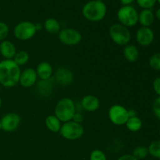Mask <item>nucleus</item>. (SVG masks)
<instances>
[{
  "mask_svg": "<svg viewBox=\"0 0 160 160\" xmlns=\"http://www.w3.org/2000/svg\"><path fill=\"white\" fill-rule=\"evenodd\" d=\"M17 52L15 45L11 41L6 39L0 42V55L4 59H12Z\"/></svg>",
  "mask_w": 160,
  "mask_h": 160,
  "instance_id": "16",
  "label": "nucleus"
},
{
  "mask_svg": "<svg viewBox=\"0 0 160 160\" xmlns=\"http://www.w3.org/2000/svg\"><path fill=\"white\" fill-rule=\"evenodd\" d=\"M159 135H160V128H159Z\"/></svg>",
  "mask_w": 160,
  "mask_h": 160,
  "instance_id": "41",
  "label": "nucleus"
},
{
  "mask_svg": "<svg viewBox=\"0 0 160 160\" xmlns=\"http://www.w3.org/2000/svg\"><path fill=\"white\" fill-rule=\"evenodd\" d=\"M125 125L128 131L131 132H138L142 129L143 123L142 120L138 116H135V117H129Z\"/></svg>",
  "mask_w": 160,
  "mask_h": 160,
  "instance_id": "22",
  "label": "nucleus"
},
{
  "mask_svg": "<svg viewBox=\"0 0 160 160\" xmlns=\"http://www.w3.org/2000/svg\"><path fill=\"white\" fill-rule=\"evenodd\" d=\"M29 59L30 56L28 52L21 50V51L17 52L12 60L20 67L21 66L26 65L28 62V61H29Z\"/></svg>",
  "mask_w": 160,
  "mask_h": 160,
  "instance_id": "23",
  "label": "nucleus"
},
{
  "mask_svg": "<svg viewBox=\"0 0 160 160\" xmlns=\"http://www.w3.org/2000/svg\"><path fill=\"white\" fill-rule=\"evenodd\" d=\"M35 28H36V31H41V30L42 29L43 26H42V23H35Z\"/></svg>",
  "mask_w": 160,
  "mask_h": 160,
  "instance_id": "35",
  "label": "nucleus"
},
{
  "mask_svg": "<svg viewBox=\"0 0 160 160\" xmlns=\"http://www.w3.org/2000/svg\"><path fill=\"white\" fill-rule=\"evenodd\" d=\"M59 134L63 138L69 141H75L81 138L84 134V128L81 123L70 120L62 123Z\"/></svg>",
  "mask_w": 160,
  "mask_h": 160,
  "instance_id": "5",
  "label": "nucleus"
},
{
  "mask_svg": "<svg viewBox=\"0 0 160 160\" xmlns=\"http://www.w3.org/2000/svg\"><path fill=\"white\" fill-rule=\"evenodd\" d=\"M108 117L109 120L117 126L125 125L130 117L128 109L120 104H114L109 108Z\"/></svg>",
  "mask_w": 160,
  "mask_h": 160,
  "instance_id": "8",
  "label": "nucleus"
},
{
  "mask_svg": "<svg viewBox=\"0 0 160 160\" xmlns=\"http://www.w3.org/2000/svg\"><path fill=\"white\" fill-rule=\"evenodd\" d=\"M76 112L77 106L73 100L69 97H64L56 103L54 115L62 123H66L73 120Z\"/></svg>",
  "mask_w": 160,
  "mask_h": 160,
  "instance_id": "3",
  "label": "nucleus"
},
{
  "mask_svg": "<svg viewBox=\"0 0 160 160\" xmlns=\"http://www.w3.org/2000/svg\"><path fill=\"white\" fill-rule=\"evenodd\" d=\"M136 42L142 47H148L152 44L155 39V34L150 28L142 27L138 28L135 35Z\"/></svg>",
  "mask_w": 160,
  "mask_h": 160,
  "instance_id": "11",
  "label": "nucleus"
},
{
  "mask_svg": "<svg viewBox=\"0 0 160 160\" xmlns=\"http://www.w3.org/2000/svg\"><path fill=\"white\" fill-rule=\"evenodd\" d=\"M35 23L30 21H22L17 23L13 28V35L20 41H28L35 35Z\"/></svg>",
  "mask_w": 160,
  "mask_h": 160,
  "instance_id": "7",
  "label": "nucleus"
},
{
  "mask_svg": "<svg viewBox=\"0 0 160 160\" xmlns=\"http://www.w3.org/2000/svg\"><path fill=\"white\" fill-rule=\"evenodd\" d=\"M136 2L143 9H151L157 2V0H136Z\"/></svg>",
  "mask_w": 160,
  "mask_h": 160,
  "instance_id": "28",
  "label": "nucleus"
},
{
  "mask_svg": "<svg viewBox=\"0 0 160 160\" xmlns=\"http://www.w3.org/2000/svg\"><path fill=\"white\" fill-rule=\"evenodd\" d=\"M89 160H107L106 155L100 149H95L91 152Z\"/></svg>",
  "mask_w": 160,
  "mask_h": 160,
  "instance_id": "27",
  "label": "nucleus"
},
{
  "mask_svg": "<svg viewBox=\"0 0 160 160\" xmlns=\"http://www.w3.org/2000/svg\"><path fill=\"white\" fill-rule=\"evenodd\" d=\"M72 120L74 122H76V123H81L83 122V120H84V116H83L81 112H79L77 111V112H75L74 116H73V120Z\"/></svg>",
  "mask_w": 160,
  "mask_h": 160,
  "instance_id": "32",
  "label": "nucleus"
},
{
  "mask_svg": "<svg viewBox=\"0 0 160 160\" xmlns=\"http://www.w3.org/2000/svg\"><path fill=\"white\" fill-rule=\"evenodd\" d=\"M2 98L1 96H0V109H1V107H2Z\"/></svg>",
  "mask_w": 160,
  "mask_h": 160,
  "instance_id": "37",
  "label": "nucleus"
},
{
  "mask_svg": "<svg viewBox=\"0 0 160 160\" xmlns=\"http://www.w3.org/2000/svg\"><path fill=\"white\" fill-rule=\"evenodd\" d=\"M155 14L151 9H143L138 13V23L142 27L150 28L155 21Z\"/></svg>",
  "mask_w": 160,
  "mask_h": 160,
  "instance_id": "18",
  "label": "nucleus"
},
{
  "mask_svg": "<svg viewBox=\"0 0 160 160\" xmlns=\"http://www.w3.org/2000/svg\"><path fill=\"white\" fill-rule=\"evenodd\" d=\"M132 155L138 160H142L145 159L147 156H148V147L142 146V145H140V146H137L136 148H134L133 150Z\"/></svg>",
  "mask_w": 160,
  "mask_h": 160,
  "instance_id": "25",
  "label": "nucleus"
},
{
  "mask_svg": "<svg viewBox=\"0 0 160 160\" xmlns=\"http://www.w3.org/2000/svg\"><path fill=\"white\" fill-rule=\"evenodd\" d=\"M148 64L152 70L160 71V52L153 54L148 60Z\"/></svg>",
  "mask_w": 160,
  "mask_h": 160,
  "instance_id": "26",
  "label": "nucleus"
},
{
  "mask_svg": "<svg viewBox=\"0 0 160 160\" xmlns=\"http://www.w3.org/2000/svg\"><path fill=\"white\" fill-rule=\"evenodd\" d=\"M157 2H159V4L160 5V0H157Z\"/></svg>",
  "mask_w": 160,
  "mask_h": 160,
  "instance_id": "40",
  "label": "nucleus"
},
{
  "mask_svg": "<svg viewBox=\"0 0 160 160\" xmlns=\"http://www.w3.org/2000/svg\"><path fill=\"white\" fill-rule=\"evenodd\" d=\"M152 110L156 118L160 120V96L155 99L152 105Z\"/></svg>",
  "mask_w": 160,
  "mask_h": 160,
  "instance_id": "30",
  "label": "nucleus"
},
{
  "mask_svg": "<svg viewBox=\"0 0 160 160\" xmlns=\"http://www.w3.org/2000/svg\"><path fill=\"white\" fill-rule=\"evenodd\" d=\"M152 86L154 92L157 94L158 96H160V77H158L153 81Z\"/></svg>",
  "mask_w": 160,
  "mask_h": 160,
  "instance_id": "31",
  "label": "nucleus"
},
{
  "mask_svg": "<svg viewBox=\"0 0 160 160\" xmlns=\"http://www.w3.org/2000/svg\"><path fill=\"white\" fill-rule=\"evenodd\" d=\"M81 106L87 112H95L99 108L100 101L95 95H87L81 99Z\"/></svg>",
  "mask_w": 160,
  "mask_h": 160,
  "instance_id": "15",
  "label": "nucleus"
},
{
  "mask_svg": "<svg viewBox=\"0 0 160 160\" xmlns=\"http://www.w3.org/2000/svg\"><path fill=\"white\" fill-rule=\"evenodd\" d=\"M45 123L48 131L52 133H59L62 123L55 115H49L45 118Z\"/></svg>",
  "mask_w": 160,
  "mask_h": 160,
  "instance_id": "20",
  "label": "nucleus"
},
{
  "mask_svg": "<svg viewBox=\"0 0 160 160\" xmlns=\"http://www.w3.org/2000/svg\"><path fill=\"white\" fill-rule=\"evenodd\" d=\"M38 78L40 80L51 79L53 74V68L51 64L46 61H42L38 64L35 69Z\"/></svg>",
  "mask_w": 160,
  "mask_h": 160,
  "instance_id": "17",
  "label": "nucleus"
},
{
  "mask_svg": "<svg viewBox=\"0 0 160 160\" xmlns=\"http://www.w3.org/2000/svg\"><path fill=\"white\" fill-rule=\"evenodd\" d=\"M35 91L38 95L43 98L51 96L53 92V81L52 78L49 80H40L38 81L35 85Z\"/></svg>",
  "mask_w": 160,
  "mask_h": 160,
  "instance_id": "14",
  "label": "nucleus"
},
{
  "mask_svg": "<svg viewBox=\"0 0 160 160\" xmlns=\"http://www.w3.org/2000/svg\"><path fill=\"white\" fill-rule=\"evenodd\" d=\"M21 122L20 115L16 112H8L1 118L2 130L5 132H13L19 128Z\"/></svg>",
  "mask_w": 160,
  "mask_h": 160,
  "instance_id": "10",
  "label": "nucleus"
},
{
  "mask_svg": "<svg viewBox=\"0 0 160 160\" xmlns=\"http://www.w3.org/2000/svg\"><path fill=\"white\" fill-rule=\"evenodd\" d=\"M107 8L104 2L92 0L86 3L82 8L84 18L91 22H99L106 17Z\"/></svg>",
  "mask_w": 160,
  "mask_h": 160,
  "instance_id": "2",
  "label": "nucleus"
},
{
  "mask_svg": "<svg viewBox=\"0 0 160 160\" xmlns=\"http://www.w3.org/2000/svg\"><path fill=\"white\" fill-rule=\"evenodd\" d=\"M38 75L34 68H27L21 71L19 80V84L25 88L33 87L37 83Z\"/></svg>",
  "mask_w": 160,
  "mask_h": 160,
  "instance_id": "13",
  "label": "nucleus"
},
{
  "mask_svg": "<svg viewBox=\"0 0 160 160\" xmlns=\"http://www.w3.org/2000/svg\"><path fill=\"white\" fill-rule=\"evenodd\" d=\"M9 28L8 25L4 22L0 21V42L6 40L7 36L9 35Z\"/></svg>",
  "mask_w": 160,
  "mask_h": 160,
  "instance_id": "29",
  "label": "nucleus"
},
{
  "mask_svg": "<svg viewBox=\"0 0 160 160\" xmlns=\"http://www.w3.org/2000/svg\"><path fill=\"white\" fill-rule=\"evenodd\" d=\"M117 160H138L136 159L132 154H125L120 156Z\"/></svg>",
  "mask_w": 160,
  "mask_h": 160,
  "instance_id": "33",
  "label": "nucleus"
},
{
  "mask_svg": "<svg viewBox=\"0 0 160 160\" xmlns=\"http://www.w3.org/2000/svg\"><path fill=\"white\" fill-rule=\"evenodd\" d=\"M117 15L120 24L127 28H132L138 23V12L132 6H123Z\"/></svg>",
  "mask_w": 160,
  "mask_h": 160,
  "instance_id": "6",
  "label": "nucleus"
},
{
  "mask_svg": "<svg viewBox=\"0 0 160 160\" xmlns=\"http://www.w3.org/2000/svg\"><path fill=\"white\" fill-rule=\"evenodd\" d=\"M73 73L70 69L64 67H58L54 73V81L59 85L68 86L73 81Z\"/></svg>",
  "mask_w": 160,
  "mask_h": 160,
  "instance_id": "12",
  "label": "nucleus"
},
{
  "mask_svg": "<svg viewBox=\"0 0 160 160\" xmlns=\"http://www.w3.org/2000/svg\"><path fill=\"white\" fill-rule=\"evenodd\" d=\"M155 17H156L158 20H160V8H159V9L156 10V14H155Z\"/></svg>",
  "mask_w": 160,
  "mask_h": 160,
  "instance_id": "36",
  "label": "nucleus"
},
{
  "mask_svg": "<svg viewBox=\"0 0 160 160\" xmlns=\"http://www.w3.org/2000/svg\"><path fill=\"white\" fill-rule=\"evenodd\" d=\"M21 70L12 59L0 61V84L7 88L15 87L19 84Z\"/></svg>",
  "mask_w": 160,
  "mask_h": 160,
  "instance_id": "1",
  "label": "nucleus"
},
{
  "mask_svg": "<svg viewBox=\"0 0 160 160\" xmlns=\"http://www.w3.org/2000/svg\"><path fill=\"white\" fill-rule=\"evenodd\" d=\"M135 0H120V2L123 6H131Z\"/></svg>",
  "mask_w": 160,
  "mask_h": 160,
  "instance_id": "34",
  "label": "nucleus"
},
{
  "mask_svg": "<svg viewBox=\"0 0 160 160\" xmlns=\"http://www.w3.org/2000/svg\"><path fill=\"white\" fill-rule=\"evenodd\" d=\"M123 56L130 62H137L139 58V51L137 46L133 44H128L123 47Z\"/></svg>",
  "mask_w": 160,
  "mask_h": 160,
  "instance_id": "19",
  "label": "nucleus"
},
{
  "mask_svg": "<svg viewBox=\"0 0 160 160\" xmlns=\"http://www.w3.org/2000/svg\"><path fill=\"white\" fill-rule=\"evenodd\" d=\"M59 42L67 46H74L81 43L82 34L75 28H65L60 30L58 34Z\"/></svg>",
  "mask_w": 160,
  "mask_h": 160,
  "instance_id": "9",
  "label": "nucleus"
},
{
  "mask_svg": "<svg viewBox=\"0 0 160 160\" xmlns=\"http://www.w3.org/2000/svg\"><path fill=\"white\" fill-rule=\"evenodd\" d=\"M2 130V123H1V119H0V131Z\"/></svg>",
  "mask_w": 160,
  "mask_h": 160,
  "instance_id": "38",
  "label": "nucleus"
},
{
  "mask_svg": "<svg viewBox=\"0 0 160 160\" xmlns=\"http://www.w3.org/2000/svg\"><path fill=\"white\" fill-rule=\"evenodd\" d=\"M109 34L112 42L120 46H125L130 44L131 34L128 28L120 24L113 23L109 29Z\"/></svg>",
  "mask_w": 160,
  "mask_h": 160,
  "instance_id": "4",
  "label": "nucleus"
},
{
  "mask_svg": "<svg viewBox=\"0 0 160 160\" xmlns=\"http://www.w3.org/2000/svg\"><path fill=\"white\" fill-rule=\"evenodd\" d=\"M148 154L155 159H160V140H155L148 147Z\"/></svg>",
  "mask_w": 160,
  "mask_h": 160,
  "instance_id": "24",
  "label": "nucleus"
},
{
  "mask_svg": "<svg viewBox=\"0 0 160 160\" xmlns=\"http://www.w3.org/2000/svg\"><path fill=\"white\" fill-rule=\"evenodd\" d=\"M43 27L46 32L51 34H59L61 30L60 23L54 18H48L45 20Z\"/></svg>",
  "mask_w": 160,
  "mask_h": 160,
  "instance_id": "21",
  "label": "nucleus"
},
{
  "mask_svg": "<svg viewBox=\"0 0 160 160\" xmlns=\"http://www.w3.org/2000/svg\"><path fill=\"white\" fill-rule=\"evenodd\" d=\"M96 1H99V2H103L104 0H96Z\"/></svg>",
  "mask_w": 160,
  "mask_h": 160,
  "instance_id": "39",
  "label": "nucleus"
}]
</instances>
